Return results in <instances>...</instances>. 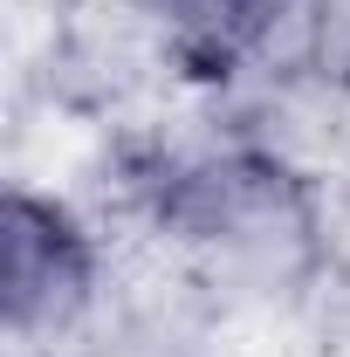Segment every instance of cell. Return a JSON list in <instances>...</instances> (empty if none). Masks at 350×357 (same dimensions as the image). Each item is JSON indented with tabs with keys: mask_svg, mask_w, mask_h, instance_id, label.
Returning a JSON list of instances; mask_svg holds the SVG:
<instances>
[{
	"mask_svg": "<svg viewBox=\"0 0 350 357\" xmlns=\"http://www.w3.org/2000/svg\"><path fill=\"white\" fill-rule=\"evenodd\" d=\"M0 248H7V316L14 330L42 323V316H62L89 282V255L83 234L62 220L42 199H7V227H0Z\"/></svg>",
	"mask_w": 350,
	"mask_h": 357,
	"instance_id": "cell-1",
	"label": "cell"
}]
</instances>
